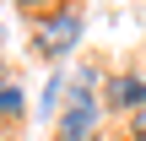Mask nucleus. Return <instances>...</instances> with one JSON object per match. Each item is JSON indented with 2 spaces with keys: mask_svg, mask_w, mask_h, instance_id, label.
<instances>
[{
  "mask_svg": "<svg viewBox=\"0 0 146 141\" xmlns=\"http://www.w3.org/2000/svg\"><path fill=\"white\" fill-rule=\"evenodd\" d=\"M98 114H103V103L92 98V92H70V109L60 114V141H98Z\"/></svg>",
  "mask_w": 146,
  "mask_h": 141,
  "instance_id": "f257e3e1",
  "label": "nucleus"
},
{
  "mask_svg": "<svg viewBox=\"0 0 146 141\" xmlns=\"http://www.w3.org/2000/svg\"><path fill=\"white\" fill-rule=\"evenodd\" d=\"M76 33H81V16H76V11H54V16L38 27V49H49V54H65V49L76 43Z\"/></svg>",
  "mask_w": 146,
  "mask_h": 141,
  "instance_id": "f03ea898",
  "label": "nucleus"
},
{
  "mask_svg": "<svg viewBox=\"0 0 146 141\" xmlns=\"http://www.w3.org/2000/svg\"><path fill=\"white\" fill-rule=\"evenodd\" d=\"M108 109H146V82L141 76H114L108 82Z\"/></svg>",
  "mask_w": 146,
  "mask_h": 141,
  "instance_id": "7ed1b4c3",
  "label": "nucleus"
},
{
  "mask_svg": "<svg viewBox=\"0 0 146 141\" xmlns=\"http://www.w3.org/2000/svg\"><path fill=\"white\" fill-rule=\"evenodd\" d=\"M0 109H5V120H16V114H22V87H16V82H5V87H0Z\"/></svg>",
  "mask_w": 146,
  "mask_h": 141,
  "instance_id": "20e7f679",
  "label": "nucleus"
},
{
  "mask_svg": "<svg viewBox=\"0 0 146 141\" xmlns=\"http://www.w3.org/2000/svg\"><path fill=\"white\" fill-rule=\"evenodd\" d=\"M135 141H146V109H135Z\"/></svg>",
  "mask_w": 146,
  "mask_h": 141,
  "instance_id": "39448f33",
  "label": "nucleus"
},
{
  "mask_svg": "<svg viewBox=\"0 0 146 141\" xmlns=\"http://www.w3.org/2000/svg\"><path fill=\"white\" fill-rule=\"evenodd\" d=\"M98 141H119V136H98Z\"/></svg>",
  "mask_w": 146,
  "mask_h": 141,
  "instance_id": "423d86ee",
  "label": "nucleus"
},
{
  "mask_svg": "<svg viewBox=\"0 0 146 141\" xmlns=\"http://www.w3.org/2000/svg\"><path fill=\"white\" fill-rule=\"evenodd\" d=\"M5 141H16V136H5Z\"/></svg>",
  "mask_w": 146,
  "mask_h": 141,
  "instance_id": "0eeeda50",
  "label": "nucleus"
}]
</instances>
